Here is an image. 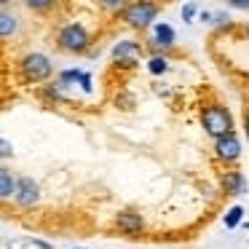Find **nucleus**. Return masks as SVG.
I'll return each mask as SVG.
<instances>
[{"mask_svg": "<svg viewBox=\"0 0 249 249\" xmlns=\"http://www.w3.org/2000/svg\"><path fill=\"white\" fill-rule=\"evenodd\" d=\"M35 244V247H38V249H54V247H51V244H46V241H33Z\"/></svg>", "mask_w": 249, "mask_h": 249, "instance_id": "22", "label": "nucleus"}, {"mask_svg": "<svg viewBox=\"0 0 249 249\" xmlns=\"http://www.w3.org/2000/svg\"><path fill=\"white\" fill-rule=\"evenodd\" d=\"M222 190H225L228 196H244V193H247L249 182H247V177H244V172L231 169V172L222 174Z\"/></svg>", "mask_w": 249, "mask_h": 249, "instance_id": "10", "label": "nucleus"}, {"mask_svg": "<svg viewBox=\"0 0 249 249\" xmlns=\"http://www.w3.org/2000/svg\"><path fill=\"white\" fill-rule=\"evenodd\" d=\"M56 49L65 54H89L91 49V33L81 22H67L56 30Z\"/></svg>", "mask_w": 249, "mask_h": 249, "instance_id": "2", "label": "nucleus"}, {"mask_svg": "<svg viewBox=\"0 0 249 249\" xmlns=\"http://www.w3.org/2000/svg\"><path fill=\"white\" fill-rule=\"evenodd\" d=\"M81 91H86V94L94 91V78H91V72H83V78H81Z\"/></svg>", "mask_w": 249, "mask_h": 249, "instance_id": "17", "label": "nucleus"}, {"mask_svg": "<svg viewBox=\"0 0 249 249\" xmlns=\"http://www.w3.org/2000/svg\"><path fill=\"white\" fill-rule=\"evenodd\" d=\"M17 70H19V78L24 83L38 86V83L51 81V75H54V62L46 54H40V51H30V54H24L17 62Z\"/></svg>", "mask_w": 249, "mask_h": 249, "instance_id": "1", "label": "nucleus"}, {"mask_svg": "<svg viewBox=\"0 0 249 249\" xmlns=\"http://www.w3.org/2000/svg\"><path fill=\"white\" fill-rule=\"evenodd\" d=\"M244 129H247V137H249V115L244 118Z\"/></svg>", "mask_w": 249, "mask_h": 249, "instance_id": "23", "label": "nucleus"}, {"mask_svg": "<svg viewBox=\"0 0 249 249\" xmlns=\"http://www.w3.org/2000/svg\"><path fill=\"white\" fill-rule=\"evenodd\" d=\"M198 17H201V22H206V24H212V11H201V14H198Z\"/></svg>", "mask_w": 249, "mask_h": 249, "instance_id": "21", "label": "nucleus"}, {"mask_svg": "<svg viewBox=\"0 0 249 249\" xmlns=\"http://www.w3.org/2000/svg\"><path fill=\"white\" fill-rule=\"evenodd\" d=\"M196 14H198V8H196L193 3H190V6H185V8H182V19H185V22H190V19H193Z\"/></svg>", "mask_w": 249, "mask_h": 249, "instance_id": "20", "label": "nucleus"}, {"mask_svg": "<svg viewBox=\"0 0 249 249\" xmlns=\"http://www.w3.org/2000/svg\"><path fill=\"white\" fill-rule=\"evenodd\" d=\"M174 40H177V35H174L172 24L156 22L153 24V35H150V40H147V46H150V51H156L153 56H163V51L174 49Z\"/></svg>", "mask_w": 249, "mask_h": 249, "instance_id": "6", "label": "nucleus"}, {"mask_svg": "<svg viewBox=\"0 0 249 249\" xmlns=\"http://www.w3.org/2000/svg\"><path fill=\"white\" fill-rule=\"evenodd\" d=\"M27 8L30 11H51L54 3L51 0H27Z\"/></svg>", "mask_w": 249, "mask_h": 249, "instance_id": "16", "label": "nucleus"}, {"mask_svg": "<svg viewBox=\"0 0 249 249\" xmlns=\"http://www.w3.org/2000/svg\"><path fill=\"white\" fill-rule=\"evenodd\" d=\"M115 228H118L121 233H126V236H137V233L145 231V220H142V214H137V212L124 209V212L115 214Z\"/></svg>", "mask_w": 249, "mask_h": 249, "instance_id": "9", "label": "nucleus"}, {"mask_svg": "<svg viewBox=\"0 0 249 249\" xmlns=\"http://www.w3.org/2000/svg\"><path fill=\"white\" fill-rule=\"evenodd\" d=\"M212 24H217V27H222V24H231V19H228V14L217 11V14H212Z\"/></svg>", "mask_w": 249, "mask_h": 249, "instance_id": "19", "label": "nucleus"}, {"mask_svg": "<svg viewBox=\"0 0 249 249\" xmlns=\"http://www.w3.org/2000/svg\"><path fill=\"white\" fill-rule=\"evenodd\" d=\"M14 204L22 206V209H33L40 201V185L33 177H17L14 179Z\"/></svg>", "mask_w": 249, "mask_h": 249, "instance_id": "5", "label": "nucleus"}, {"mask_svg": "<svg viewBox=\"0 0 249 249\" xmlns=\"http://www.w3.org/2000/svg\"><path fill=\"white\" fill-rule=\"evenodd\" d=\"M11 156H14V145L0 137V158H11Z\"/></svg>", "mask_w": 249, "mask_h": 249, "instance_id": "18", "label": "nucleus"}, {"mask_svg": "<svg viewBox=\"0 0 249 249\" xmlns=\"http://www.w3.org/2000/svg\"><path fill=\"white\" fill-rule=\"evenodd\" d=\"M81 78H83V70H78V67L62 70L59 75H56V86H59V91H65V89H70V86H81Z\"/></svg>", "mask_w": 249, "mask_h": 249, "instance_id": "12", "label": "nucleus"}, {"mask_svg": "<svg viewBox=\"0 0 249 249\" xmlns=\"http://www.w3.org/2000/svg\"><path fill=\"white\" fill-rule=\"evenodd\" d=\"M14 174L8 172L3 163H0V201H6V198H11L14 196Z\"/></svg>", "mask_w": 249, "mask_h": 249, "instance_id": "13", "label": "nucleus"}, {"mask_svg": "<svg viewBox=\"0 0 249 249\" xmlns=\"http://www.w3.org/2000/svg\"><path fill=\"white\" fill-rule=\"evenodd\" d=\"M241 217H244L241 206H231V209H228V214L222 217V222H225V228H236V225H241Z\"/></svg>", "mask_w": 249, "mask_h": 249, "instance_id": "15", "label": "nucleus"}, {"mask_svg": "<svg viewBox=\"0 0 249 249\" xmlns=\"http://www.w3.org/2000/svg\"><path fill=\"white\" fill-rule=\"evenodd\" d=\"M17 30H19V19L14 14H8L6 8H0V40L11 38Z\"/></svg>", "mask_w": 249, "mask_h": 249, "instance_id": "11", "label": "nucleus"}, {"mask_svg": "<svg viewBox=\"0 0 249 249\" xmlns=\"http://www.w3.org/2000/svg\"><path fill=\"white\" fill-rule=\"evenodd\" d=\"M140 54H142V46L137 40H118L113 46V62L118 67H137Z\"/></svg>", "mask_w": 249, "mask_h": 249, "instance_id": "8", "label": "nucleus"}, {"mask_svg": "<svg viewBox=\"0 0 249 249\" xmlns=\"http://www.w3.org/2000/svg\"><path fill=\"white\" fill-rule=\"evenodd\" d=\"M158 11H161V6L147 3V0H140V3H129V6L121 8V19H124L131 30H147V27H153Z\"/></svg>", "mask_w": 249, "mask_h": 249, "instance_id": "4", "label": "nucleus"}, {"mask_svg": "<svg viewBox=\"0 0 249 249\" xmlns=\"http://www.w3.org/2000/svg\"><path fill=\"white\" fill-rule=\"evenodd\" d=\"M214 156H217V161H222V163H236L238 158H241V140H238L236 131L214 140Z\"/></svg>", "mask_w": 249, "mask_h": 249, "instance_id": "7", "label": "nucleus"}, {"mask_svg": "<svg viewBox=\"0 0 249 249\" xmlns=\"http://www.w3.org/2000/svg\"><path fill=\"white\" fill-rule=\"evenodd\" d=\"M247 35H249V24H247Z\"/></svg>", "mask_w": 249, "mask_h": 249, "instance_id": "24", "label": "nucleus"}, {"mask_svg": "<svg viewBox=\"0 0 249 249\" xmlns=\"http://www.w3.org/2000/svg\"><path fill=\"white\" fill-rule=\"evenodd\" d=\"M201 126H204V131L212 140H220V137L233 131V115L225 105H209L201 113Z\"/></svg>", "mask_w": 249, "mask_h": 249, "instance_id": "3", "label": "nucleus"}, {"mask_svg": "<svg viewBox=\"0 0 249 249\" xmlns=\"http://www.w3.org/2000/svg\"><path fill=\"white\" fill-rule=\"evenodd\" d=\"M147 70H150V75H163V72L169 70V59L166 56H150Z\"/></svg>", "mask_w": 249, "mask_h": 249, "instance_id": "14", "label": "nucleus"}]
</instances>
